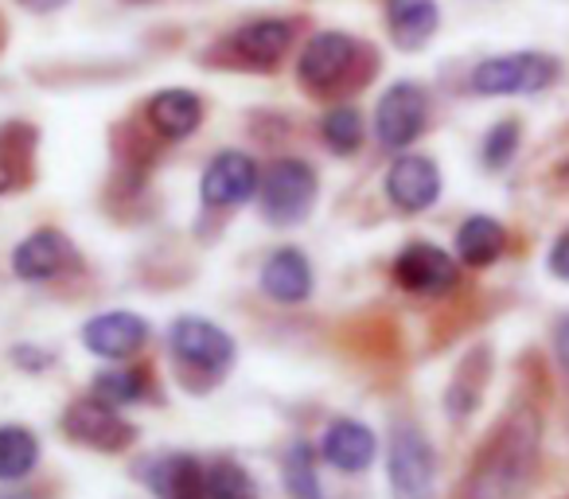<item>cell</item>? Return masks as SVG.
Returning <instances> with one entry per match:
<instances>
[{"label":"cell","instance_id":"33","mask_svg":"<svg viewBox=\"0 0 569 499\" xmlns=\"http://www.w3.org/2000/svg\"><path fill=\"white\" fill-rule=\"evenodd\" d=\"M561 172H566V180H569V160H566V168H561Z\"/></svg>","mask_w":569,"mask_h":499},{"label":"cell","instance_id":"4","mask_svg":"<svg viewBox=\"0 0 569 499\" xmlns=\"http://www.w3.org/2000/svg\"><path fill=\"white\" fill-rule=\"evenodd\" d=\"M312 199H317V172L305 160L284 157L261 176L258 203L273 227H297L312 211Z\"/></svg>","mask_w":569,"mask_h":499},{"label":"cell","instance_id":"28","mask_svg":"<svg viewBox=\"0 0 569 499\" xmlns=\"http://www.w3.org/2000/svg\"><path fill=\"white\" fill-rule=\"evenodd\" d=\"M546 270H550L558 281H569V227L561 230V234L550 242V255H546Z\"/></svg>","mask_w":569,"mask_h":499},{"label":"cell","instance_id":"8","mask_svg":"<svg viewBox=\"0 0 569 499\" xmlns=\"http://www.w3.org/2000/svg\"><path fill=\"white\" fill-rule=\"evenodd\" d=\"M63 433L74 445H82V449H102V452H118L133 441V429L118 413V406L102 402L94 395L71 402V410L63 413Z\"/></svg>","mask_w":569,"mask_h":499},{"label":"cell","instance_id":"22","mask_svg":"<svg viewBox=\"0 0 569 499\" xmlns=\"http://www.w3.org/2000/svg\"><path fill=\"white\" fill-rule=\"evenodd\" d=\"M320 137H325V144L336 157H351V152L363 149V137H367L363 113H359L356 106H332V110L320 118Z\"/></svg>","mask_w":569,"mask_h":499},{"label":"cell","instance_id":"17","mask_svg":"<svg viewBox=\"0 0 569 499\" xmlns=\"http://www.w3.org/2000/svg\"><path fill=\"white\" fill-rule=\"evenodd\" d=\"M289 43H293V24H289V20H273V17L250 20V24L230 36V51H234L246 67H258V71H269L273 63H281Z\"/></svg>","mask_w":569,"mask_h":499},{"label":"cell","instance_id":"31","mask_svg":"<svg viewBox=\"0 0 569 499\" xmlns=\"http://www.w3.org/2000/svg\"><path fill=\"white\" fill-rule=\"evenodd\" d=\"M20 183V176H17V164H12V157L9 152H0V196L4 191H12Z\"/></svg>","mask_w":569,"mask_h":499},{"label":"cell","instance_id":"18","mask_svg":"<svg viewBox=\"0 0 569 499\" xmlns=\"http://www.w3.org/2000/svg\"><path fill=\"white\" fill-rule=\"evenodd\" d=\"M149 121L160 137L168 141H183L203 126V98L196 90H160L149 98Z\"/></svg>","mask_w":569,"mask_h":499},{"label":"cell","instance_id":"10","mask_svg":"<svg viewBox=\"0 0 569 499\" xmlns=\"http://www.w3.org/2000/svg\"><path fill=\"white\" fill-rule=\"evenodd\" d=\"M356 59H359V43L348 32H317L309 40V48L301 51L297 71H301V82L312 94H328V90H336L348 79Z\"/></svg>","mask_w":569,"mask_h":499},{"label":"cell","instance_id":"21","mask_svg":"<svg viewBox=\"0 0 569 499\" xmlns=\"http://www.w3.org/2000/svg\"><path fill=\"white\" fill-rule=\"evenodd\" d=\"M40 465V437L24 426H0V483L24 480Z\"/></svg>","mask_w":569,"mask_h":499},{"label":"cell","instance_id":"13","mask_svg":"<svg viewBox=\"0 0 569 499\" xmlns=\"http://www.w3.org/2000/svg\"><path fill=\"white\" fill-rule=\"evenodd\" d=\"M320 452H325V460L336 468V472L359 476L375 465V457H379V437H375L363 421L336 418V421H328L325 437H320Z\"/></svg>","mask_w":569,"mask_h":499},{"label":"cell","instance_id":"5","mask_svg":"<svg viewBox=\"0 0 569 499\" xmlns=\"http://www.w3.org/2000/svg\"><path fill=\"white\" fill-rule=\"evenodd\" d=\"M168 351L180 367L203 379H219L234 363V340L203 317H180L168 328Z\"/></svg>","mask_w":569,"mask_h":499},{"label":"cell","instance_id":"9","mask_svg":"<svg viewBox=\"0 0 569 499\" xmlns=\"http://www.w3.org/2000/svg\"><path fill=\"white\" fill-rule=\"evenodd\" d=\"M258 188H261L258 160L238 149L211 157V164L203 168V180H199V196H203L207 207H238L258 196Z\"/></svg>","mask_w":569,"mask_h":499},{"label":"cell","instance_id":"3","mask_svg":"<svg viewBox=\"0 0 569 499\" xmlns=\"http://www.w3.org/2000/svg\"><path fill=\"white\" fill-rule=\"evenodd\" d=\"M561 74V63L546 51H511V56H491L472 67V90L483 98L507 94H538L553 87Z\"/></svg>","mask_w":569,"mask_h":499},{"label":"cell","instance_id":"19","mask_svg":"<svg viewBox=\"0 0 569 499\" xmlns=\"http://www.w3.org/2000/svg\"><path fill=\"white\" fill-rule=\"evenodd\" d=\"M441 24L437 0H387V28L402 51H418L433 40Z\"/></svg>","mask_w":569,"mask_h":499},{"label":"cell","instance_id":"27","mask_svg":"<svg viewBox=\"0 0 569 499\" xmlns=\"http://www.w3.org/2000/svg\"><path fill=\"white\" fill-rule=\"evenodd\" d=\"M468 371H472V363L460 367L457 382H452V387H449V398H445V406H449V413H452L457 421H465L468 413L476 410V402H480V390H483V382H480L483 375H480V379H472Z\"/></svg>","mask_w":569,"mask_h":499},{"label":"cell","instance_id":"14","mask_svg":"<svg viewBox=\"0 0 569 499\" xmlns=\"http://www.w3.org/2000/svg\"><path fill=\"white\" fill-rule=\"evenodd\" d=\"M144 488L157 499H207L203 491V465L188 452H164L141 465Z\"/></svg>","mask_w":569,"mask_h":499},{"label":"cell","instance_id":"11","mask_svg":"<svg viewBox=\"0 0 569 499\" xmlns=\"http://www.w3.org/2000/svg\"><path fill=\"white\" fill-rule=\"evenodd\" d=\"M387 199L406 214H421L441 199V168L429 157H413V152H402V157L390 164L387 172Z\"/></svg>","mask_w":569,"mask_h":499},{"label":"cell","instance_id":"20","mask_svg":"<svg viewBox=\"0 0 569 499\" xmlns=\"http://www.w3.org/2000/svg\"><path fill=\"white\" fill-rule=\"evenodd\" d=\"M507 255V227L491 214H468L457 230V262L483 270Z\"/></svg>","mask_w":569,"mask_h":499},{"label":"cell","instance_id":"24","mask_svg":"<svg viewBox=\"0 0 569 499\" xmlns=\"http://www.w3.org/2000/svg\"><path fill=\"white\" fill-rule=\"evenodd\" d=\"M149 395V375L137 371V367H113V371H102L94 379V398L110 406H133Z\"/></svg>","mask_w":569,"mask_h":499},{"label":"cell","instance_id":"7","mask_svg":"<svg viewBox=\"0 0 569 499\" xmlns=\"http://www.w3.org/2000/svg\"><path fill=\"white\" fill-rule=\"evenodd\" d=\"M395 281H398V289H406V293H413V297H445L457 289L460 266L441 246L410 242V246H402L395 258Z\"/></svg>","mask_w":569,"mask_h":499},{"label":"cell","instance_id":"32","mask_svg":"<svg viewBox=\"0 0 569 499\" xmlns=\"http://www.w3.org/2000/svg\"><path fill=\"white\" fill-rule=\"evenodd\" d=\"M0 499H36V496H24V491H9V496H0Z\"/></svg>","mask_w":569,"mask_h":499},{"label":"cell","instance_id":"16","mask_svg":"<svg viewBox=\"0 0 569 499\" xmlns=\"http://www.w3.org/2000/svg\"><path fill=\"white\" fill-rule=\"evenodd\" d=\"M74 250L59 230L43 227L36 234H28L24 242L12 250V273L20 281H51L71 266Z\"/></svg>","mask_w":569,"mask_h":499},{"label":"cell","instance_id":"2","mask_svg":"<svg viewBox=\"0 0 569 499\" xmlns=\"http://www.w3.org/2000/svg\"><path fill=\"white\" fill-rule=\"evenodd\" d=\"M387 476L395 499H433L437 496V452L421 426L395 421L387 449Z\"/></svg>","mask_w":569,"mask_h":499},{"label":"cell","instance_id":"15","mask_svg":"<svg viewBox=\"0 0 569 499\" xmlns=\"http://www.w3.org/2000/svg\"><path fill=\"white\" fill-rule=\"evenodd\" d=\"M258 286H261V293H266L269 301H277V305L309 301V297H312V266H309V258H305L301 250H293V246L273 250V255L266 258V266H261Z\"/></svg>","mask_w":569,"mask_h":499},{"label":"cell","instance_id":"26","mask_svg":"<svg viewBox=\"0 0 569 499\" xmlns=\"http://www.w3.org/2000/svg\"><path fill=\"white\" fill-rule=\"evenodd\" d=\"M519 144H522V126L519 121H496V126L483 133V144H480V157H483V164L496 172V168H507L515 160V152H519Z\"/></svg>","mask_w":569,"mask_h":499},{"label":"cell","instance_id":"25","mask_svg":"<svg viewBox=\"0 0 569 499\" xmlns=\"http://www.w3.org/2000/svg\"><path fill=\"white\" fill-rule=\"evenodd\" d=\"M284 488H289L293 499H325L309 445H293V449L284 452Z\"/></svg>","mask_w":569,"mask_h":499},{"label":"cell","instance_id":"6","mask_svg":"<svg viewBox=\"0 0 569 499\" xmlns=\"http://www.w3.org/2000/svg\"><path fill=\"white\" fill-rule=\"evenodd\" d=\"M429 126V94L418 82H395L375 106V137L382 149L402 152L426 133Z\"/></svg>","mask_w":569,"mask_h":499},{"label":"cell","instance_id":"30","mask_svg":"<svg viewBox=\"0 0 569 499\" xmlns=\"http://www.w3.org/2000/svg\"><path fill=\"white\" fill-rule=\"evenodd\" d=\"M40 348H12V359H17L20 367H28V371H43V367H51V356H36Z\"/></svg>","mask_w":569,"mask_h":499},{"label":"cell","instance_id":"29","mask_svg":"<svg viewBox=\"0 0 569 499\" xmlns=\"http://www.w3.org/2000/svg\"><path fill=\"white\" fill-rule=\"evenodd\" d=\"M553 356H558L561 371L569 375V312L558 320V328H553Z\"/></svg>","mask_w":569,"mask_h":499},{"label":"cell","instance_id":"23","mask_svg":"<svg viewBox=\"0 0 569 499\" xmlns=\"http://www.w3.org/2000/svg\"><path fill=\"white\" fill-rule=\"evenodd\" d=\"M203 491L207 499H258L253 476L230 457H219L203 468Z\"/></svg>","mask_w":569,"mask_h":499},{"label":"cell","instance_id":"12","mask_svg":"<svg viewBox=\"0 0 569 499\" xmlns=\"http://www.w3.org/2000/svg\"><path fill=\"white\" fill-rule=\"evenodd\" d=\"M149 325L137 312H102V317L82 325V348L98 359H129L144 348Z\"/></svg>","mask_w":569,"mask_h":499},{"label":"cell","instance_id":"1","mask_svg":"<svg viewBox=\"0 0 569 499\" xmlns=\"http://www.w3.org/2000/svg\"><path fill=\"white\" fill-rule=\"evenodd\" d=\"M538 452H542V418L530 406L511 410L488 437L460 499H522L535 483Z\"/></svg>","mask_w":569,"mask_h":499}]
</instances>
